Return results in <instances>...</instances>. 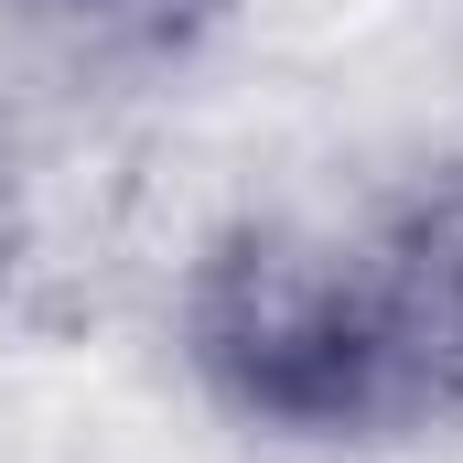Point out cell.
<instances>
[{"instance_id":"1","label":"cell","mask_w":463,"mask_h":463,"mask_svg":"<svg viewBox=\"0 0 463 463\" xmlns=\"http://www.w3.org/2000/svg\"><path fill=\"white\" fill-rule=\"evenodd\" d=\"M184 324H194V366L216 377V399L269 420V431H388V420H410L366 237L237 227L194 269Z\"/></svg>"},{"instance_id":"2","label":"cell","mask_w":463,"mask_h":463,"mask_svg":"<svg viewBox=\"0 0 463 463\" xmlns=\"http://www.w3.org/2000/svg\"><path fill=\"white\" fill-rule=\"evenodd\" d=\"M366 259H377V302H388L410 420L420 410H463V173L410 194L366 237Z\"/></svg>"},{"instance_id":"3","label":"cell","mask_w":463,"mask_h":463,"mask_svg":"<svg viewBox=\"0 0 463 463\" xmlns=\"http://www.w3.org/2000/svg\"><path fill=\"white\" fill-rule=\"evenodd\" d=\"M22 11L87 54H184L216 22V0H22Z\"/></svg>"},{"instance_id":"4","label":"cell","mask_w":463,"mask_h":463,"mask_svg":"<svg viewBox=\"0 0 463 463\" xmlns=\"http://www.w3.org/2000/svg\"><path fill=\"white\" fill-rule=\"evenodd\" d=\"M11 248H22V184H11V151H0V269H11Z\"/></svg>"}]
</instances>
